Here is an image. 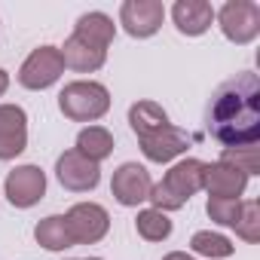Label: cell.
Segmentation results:
<instances>
[{
	"label": "cell",
	"instance_id": "obj_1",
	"mask_svg": "<svg viewBox=\"0 0 260 260\" xmlns=\"http://www.w3.org/2000/svg\"><path fill=\"white\" fill-rule=\"evenodd\" d=\"M208 132L226 150L260 141V80L251 71L220 83L208 101Z\"/></svg>",
	"mask_w": 260,
	"mask_h": 260
},
{
	"label": "cell",
	"instance_id": "obj_2",
	"mask_svg": "<svg viewBox=\"0 0 260 260\" xmlns=\"http://www.w3.org/2000/svg\"><path fill=\"white\" fill-rule=\"evenodd\" d=\"M58 110L74 122H95L110 110V92L95 80H74L58 92Z\"/></svg>",
	"mask_w": 260,
	"mask_h": 260
},
{
	"label": "cell",
	"instance_id": "obj_3",
	"mask_svg": "<svg viewBox=\"0 0 260 260\" xmlns=\"http://www.w3.org/2000/svg\"><path fill=\"white\" fill-rule=\"evenodd\" d=\"M214 22L220 25L223 37L236 46H248L260 34V7L254 0H226L214 13Z\"/></svg>",
	"mask_w": 260,
	"mask_h": 260
},
{
	"label": "cell",
	"instance_id": "obj_4",
	"mask_svg": "<svg viewBox=\"0 0 260 260\" xmlns=\"http://www.w3.org/2000/svg\"><path fill=\"white\" fill-rule=\"evenodd\" d=\"M64 74V58L58 52V46H37L19 68V83L31 92L49 89L61 80Z\"/></svg>",
	"mask_w": 260,
	"mask_h": 260
},
{
	"label": "cell",
	"instance_id": "obj_5",
	"mask_svg": "<svg viewBox=\"0 0 260 260\" xmlns=\"http://www.w3.org/2000/svg\"><path fill=\"white\" fill-rule=\"evenodd\" d=\"M64 223H68V233H71L74 245H95V242H101L107 236L110 214L98 202H77L64 214Z\"/></svg>",
	"mask_w": 260,
	"mask_h": 260
},
{
	"label": "cell",
	"instance_id": "obj_6",
	"mask_svg": "<svg viewBox=\"0 0 260 260\" xmlns=\"http://www.w3.org/2000/svg\"><path fill=\"white\" fill-rule=\"evenodd\" d=\"M166 22V7L159 0H125L119 7V25L128 37L147 40L153 37Z\"/></svg>",
	"mask_w": 260,
	"mask_h": 260
},
{
	"label": "cell",
	"instance_id": "obj_7",
	"mask_svg": "<svg viewBox=\"0 0 260 260\" xmlns=\"http://www.w3.org/2000/svg\"><path fill=\"white\" fill-rule=\"evenodd\" d=\"M55 178L71 193H92L101 184V166L92 162V159H86L77 150H64L55 159Z\"/></svg>",
	"mask_w": 260,
	"mask_h": 260
},
{
	"label": "cell",
	"instance_id": "obj_8",
	"mask_svg": "<svg viewBox=\"0 0 260 260\" xmlns=\"http://www.w3.org/2000/svg\"><path fill=\"white\" fill-rule=\"evenodd\" d=\"M4 193L13 208H34L46 196V172L40 166H16L4 181Z\"/></svg>",
	"mask_w": 260,
	"mask_h": 260
},
{
	"label": "cell",
	"instance_id": "obj_9",
	"mask_svg": "<svg viewBox=\"0 0 260 260\" xmlns=\"http://www.w3.org/2000/svg\"><path fill=\"white\" fill-rule=\"evenodd\" d=\"M150 187H153L150 172L144 166H138V162H122L110 178V193L125 208H138L141 202H147Z\"/></svg>",
	"mask_w": 260,
	"mask_h": 260
},
{
	"label": "cell",
	"instance_id": "obj_10",
	"mask_svg": "<svg viewBox=\"0 0 260 260\" xmlns=\"http://www.w3.org/2000/svg\"><path fill=\"white\" fill-rule=\"evenodd\" d=\"M28 147V113L19 104H0V162H10Z\"/></svg>",
	"mask_w": 260,
	"mask_h": 260
},
{
	"label": "cell",
	"instance_id": "obj_11",
	"mask_svg": "<svg viewBox=\"0 0 260 260\" xmlns=\"http://www.w3.org/2000/svg\"><path fill=\"white\" fill-rule=\"evenodd\" d=\"M248 187V175L239 172L236 166L217 159V162H205V175H202V190L211 199H239Z\"/></svg>",
	"mask_w": 260,
	"mask_h": 260
},
{
	"label": "cell",
	"instance_id": "obj_12",
	"mask_svg": "<svg viewBox=\"0 0 260 260\" xmlns=\"http://www.w3.org/2000/svg\"><path fill=\"white\" fill-rule=\"evenodd\" d=\"M187 147H190V135L184 132V128H178V125H162V128H156L153 135H147V138H141V153L150 159V162H172V159H178L181 153H187Z\"/></svg>",
	"mask_w": 260,
	"mask_h": 260
},
{
	"label": "cell",
	"instance_id": "obj_13",
	"mask_svg": "<svg viewBox=\"0 0 260 260\" xmlns=\"http://www.w3.org/2000/svg\"><path fill=\"white\" fill-rule=\"evenodd\" d=\"M202 175H205V162H202V159L187 156V159L175 162V166L166 172L162 187H166L175 199H181V202L187 205V202L202 190Z\"/></svg>",
	"mask_w": 260,
	"mask_h": 260
},
{
	"label": "cell",
	"instance_id": "obj_14",
	"mask_svg": "<svg viewBox=\"0 0 260 260\" xmlns=\"http://www.w3.org/2000/svg\"><path fill=\"white\" fill-rule=\"evenodd\" d=\"M172 22L184 37H202L214 22V7L208 0H178L172 7Z\"/></svg>",
	"mask_w": 260,
	"mask_h": 260
},
{
	"label": "cell",
	"instance_id": "obj_15",
	"mask_svg": "<svg viewBox=\"0 0 260 260\" xmlns=\"http://www.w3.org/2000/svg\"><path fill=\"white\" fill-rule=\"evenodd\" d=\"M58 52H61V58H64V68H71V71H77V74L101 71L104 61H107V52H104V49H98V46H92V43L74 37V34L64 40V46H61Z\"/></svg>",
	"mask_w": 260,
	"mask_h": 260
},
{
	"label": "cell",
	"instance_id": "obj_16",
	"mask_svg": "<svg viewBox=\"0 0 260 260\" xmlns=\"http://www.w3.org/2000/svg\"><path fill=\"white\" fill-rule=\"evenodd\" d=\"M74 37H80V40H86V43L107 52V46L116 37V25H113V19L107 13H83L77 19V25H74Z\"/></svg>",
	"mask_w": 260,
	"mask_h": 260
},
{
	"label": "cell",
	"instance_id": "obj_17",
	"mask_svg": "<svg viewBox=\"0 0 260 260\" xmlns=\"http://www.w3.org/2000/svg\"><path fill=\"white\" fill-rule=\"evenodd\" d=\"M128 125H132V132L138 135V141L141 138H147V135H153L156 128H162V125H169V113H166V107L162 104H156V101H135L132 107H128Z\"/></svg>",
	"mask_w": 260,
	"mask_h": 260
},
{
	"label": "cell",
	"instance_id": "obj_18",
	"mask_svg": "<svg viewBox=\"0 0 260 260\" xmlns=\"http://www.w3.org/2000/svg\"><path fill=\"white\" fill-rule=\"evenodd\" d=\"M74 150L101 166V162L113 153V135L107 132L104 125H86L83 132L77 135V147H74Z\"/></svg>",
	"mask_w": 260,
	"mask_h": 260
},
{
	"label": "cell",
	"instance_id": "obj_19",
	"mask_svg": "<svg viewBox=\"0 0 260 260\" xmlns=\"http://www.w3.org/2000/svg\"><path fill=\"white\" fill-rule=\"evenodd\" d=\"M34 239H37V245H43L46 251L74 248V239H71V233H68L64 214H49V217H43V220L34 226Z\"/></svg>",
	"mask_w": 260,
	"mask_h": 260
},
{
	"label": "cell",
	"instance_id": "obj_20",
	"mask_svg": "<svg viewBox=\"0 0 260 260\" xmlns=\"http://www.w3.org/2000/svg\"><path fill=\"white\" fill-rule=\"evenodd\" d=\"M135 230H138V236H141L144 242H166L175 226H172L169 214H162V211H156V208H144V211H138V217H135Z\"/></svg>",
	"mask_w": 260,
	"mask_h": 260
},
{
	"label": "cell",
	"instance_id": "obj_21",
	"mask_svg": "<svg viewBox=\"0 0 260 260\" xmlns=\"http://www.w3.org/2000/svg\"><path fill=\"white\" fill-rule=\"evenodd\" d=\"M190 251H196V254H202V257H208V260H223V257H233L236 245H233L226 236H220V233L199 230V233H193V239H190Z\"/></svg>",
	"mask_w": 260,
	"mask_h": 260
},
{
	"label": "cell",
	"instance_id": "obj_22",
	"mask_svg": "<svg viewBox=\"0 0 260 260\" xmlns=\"http://www.w3.org/2000/svg\"><path fill=\"white\" fill-rule=\"evenodd\" d=\"M236 236L248 245L260 242V202L257 199H245L242 208H239V217H236Z\"/></svg>",
	"mask_w": 260,
	"mask_h": 260
},
{
	"label": "cell",
	"instance_id": "obj_23",
	"mask_svg": "<svg viewBox=\"0 0 260 260\" xmlns=\"http://www.w3.org/2000/svg\"><path fill=\"white\" fill-rule=\"evenodd\" d=\"M223 162H230V166H236L239 172H245L248 178L251 175H260V156H257V144H251V147H236V150H223V156H220Z\"/></svg>",
	"mask_w": 260,
	"mask_h": 260
},
{
	"label": "cell",
	"instance_id": "obj_24",
	"mask_svg": "<svg viewBox=\"0 0 260 260\" xmlns=\"http://www.w3.org/2000/svg\"><path fill=\"white\" fill-rule=\"evenodd\" d=\"M239 208H242V199H211L205 202V211L214 223L220 226H236V217H239Z\"/></svg>",
	"mask_w": 260,
	"mask_h": 260
},
{
	"label": "cell",
	"instance_id": "obj_25",
	"mask_svg": "<svg viewBox=\"0 0 260 260\" xmlns=\"http://www.w3.org/2000/svg\"><path fill=\"white\" fill-rule=\"evenodd\" d=\"M7 89H10V74H7L4 68H0V98L7 95Z\"/></svg>",
	"mask_w": 260,
	"mask_h": 260
},
{
	"label": "cell",
	"instance_id": "obj_26",
	"mask_svg": "<svg viewBox=\"0 0 260 260\" xmlns=\"http://www.w3.org/2000/svg\"><path fill=\"white\" fill-rule=\"evenodd\" d=\"M162 260H193V257H190L187 251H169V254H166Z\"/></svg>",
	"mask_w": 260,
	"mask_h": 260
},
{
	"label": "cell",
	"instance_id": "obj_27",
	"mask_svg": "<svg viewBox=\"0 0 260 260\" xmlns=\"http://www.w3.org/2000/svg\"><path fill=\"white\" fill-rule=\"evenodd\" d=\"M74 260H101V257H74Z\"/></svg>",
	"mask_w": 260,
	"mask_h": 260
}]
</instances>
